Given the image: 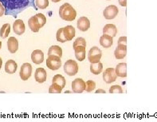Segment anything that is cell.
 <instances>
[{"instance_id":"35","label":"cell","mask_w":157,"mask_h":122,"mask_svg":"<svg viewBox=\"0 0 157 122\" xmlns=\"http://www.w3.org/2000/svg\"><path fill=\"white\" fill-rule=\"evenodd\" d=\"M118 2L121 6H124V7L127 6V0H118Z\"/></svg>"},{"instance_id":"37","label":"cell","mask_w":157,"mask_h":122,"mask_svg":"<svg viewBox=\"0 0 157 122\" xmlns=\"http://www.w3.org/2000/svg\"><path fill=\"white\" fill-rule=\"evenodd\" d=\"M2 58H1V57H0V70H1V68H2Z\"/></svg>"},{"instance_id":"40","label":"cell","mask_w":157,"mask_h":122,"mask_svg":"<svg viewBox=\"0 0 157 122\" xmlns=\"http://www.w3.org/2000/svg\"><path fill=\"white\" fill-rule=\"evenodd\" d=\"M71 93V91H66V93Z\"/></svg>"},{"instance_id":"11","label":"cell","mask_w":157,"mask_h":122,"mask_svg":"<svg viewBox=\"0 0 157 122\" xmlns=\"http://www.w3.org/2000/svg\"><path fill=\"white\" fill-rule=\"evenodd\" d=\"M13 30L17 35H22L26 30V26L23 21L21 19H17L13 24Z\"/></svg>"},{"instance_id":"17","label":"cell","mask_w":157,"mask_h":122,"mask_svg":"<svg viewBox=\"0 0 157 122\" xmlns=\"http://www.w3.org/2000/svg\"><path fill=\"white\" fill-rule=\"evenodd\" d=\"M100 44L104 48H109L113 44V38L110 35L103 34L100 38Z\"/></svg>"},{"instance_id":"36","label":"cell","mask_w":157,"mask_h":122,"mask_svg":"<svg viewBox=\"0 0 157 122\" xmlns=\"http://www.w3.org/2000/svg\"><path fill=\"white\" fill-rule=\"evenodd\" d=\"M105 91L102 89H99V90H96V93H105Z\"/></svg>"},{"instance_id":"9","label":"cell","mask_w":157,"mask_h":122,"mask_svg":"<svg viewBox=\"0 0 157 122\" xmlns=\"http://www.w3.org/2000/svg\"><path fill=\"white\" fill-rule=\"evenodd\" d=\"M32 66L30 63H24L21 66L19 72V76L21 79L23 81H27L31 77L32 74Z\"/></svg>"},{"instance_id":"28","label":"cell","mask_w":157,"mask_h":122,"mask_svg":"<svg viewBox=\"0 0 157 122\" xmlns=\"http://www.w3.org/2000/svg\"><path fill=\"white\" fill-rule=\"evenodd\" d=\"M35 4L39 9H46L49 6V0H35Z\"/></svg>"},{"instance_id":"32","label":"cell","mask_w":157,"mask_h":122,"mask_svg":"<svg viewBox=\"0 0 157 122\" xmlns=\"http://www.w3.org/2000/svg\"><path fill=\"white\" fill-rule=\"evenodd\" d=\"M109 93H122L123 90H122L121 86L119 85H116V86H113L110 87Z\"/></svg>"},{"instance_id":"5","label":"cell","mask_w":157,"mask_h":122,"mask_svg":"<svg viewBox=\"0 0 157 122\" xmlns=\"http://www.w3.org/2000/svg\"><path fill=\"white\" fill-rule=\"evenodd\" d=\"M64 71L69 76H74L78 72V63L74 60H68L64 64Z\"/></svg>"},{"instance_id":"31","label":"cell","mask_w":157,"mask_h":122,"mask_svg":"<svg viewBox=\"0 0 157 122\" xmlns=\"http://www.w3.org/2000/svg\"><path fill=\"white\" fill-rule=\"evenodd\" d=\"M86 91L88 93H90L92 91H94L96 88V83L95 82L92 80H89L86 82Z\"/></svg>"},{"instance_id":"8","label":"cell","mask_w":157,"mask_h":122,"mask_svg":"<svg viewBox=\"0 0 157 122\" xmlns=\"http://www.w3.org/2000/svg\"><path fill=\"white\" fill-rule=\"evenodd\" d=\"M86 88V82L82 78H76L72 82V90L75 93H82Z\"/></svg>"},{"instance_id":"10","label":"cell","mask_w":157,"mask_h":122,"mask_svg":"<svg viewBox=\"0 0 157 122\" xmlns=\"http://www.w3.org/2000/svg\"><path fill=\"white\" fill-rule=\"evenodd\" d=\"M117 74L113 68H107L103 73V80L105 83L110 84L117 80Z\"/></svg>"},{"instance_id":"26","label":"cell","mask_w":157,"mask_h":122,"mask_svg":"<svg viewBox=\"0 0 157 122\" xmlns=\"http://www.w3.org/2000/svg\"><path fill=\"white\" fill-rule=\"evenodd\" d=\"M10 32V25L9 23H6L2 26L0 30V36L2 38H7Z\"/></svg>"},{"instance_id":"1","label":"cell","mask_w":157,"mask_h":122,"mask_svg":"<svg viewBox=\"0 0 157 122\" xmlns=\"http://www.w3.org/2000/svg\"><path fill=\"white\" fill-rule=\"evenodd\" d=\"M5 7V15L17 18L20 13L29 7L38 10L35 0H0Z\"/></svg>"},{"instance_id":"20","label":"cell","mask_w":157,"mask_h":122,"mask_svg":"<svg viewBox=\"0 0 157 122\" xmlns=\"http://www.w3.org/2000/svg\"><path fill=\"white\" fill-rule=\"evenodd\" d=\"M103 34L110 35L113 38L117 34V28L114 24H107L104 26Z\"/></svg>"},{"instance_id":"4","label":"cell","mask_w":157,"mask_h":122,"mask_svg":"<svg viewBox=\"0 0 157 122\" xmlns=\"http://www.w3.org/2000/svg\"><path fill=\"white\" fill-rule=\"evenodd\" d=\"M46 66L50 70L55 71L61 68L62 66V60L61 58L58 56H54V55H50L48 56L46 59Z\"/></svg>"},{"instance_id":"7","label":"cell","mask_w":157,"mask_h":122,"mask_svg":"<svg viewBox=\"0 0 157 122\" xmlns=\"http://www.w3.org/2000/svg\"><path fill=\"white\" fill-rule=\"evenodd\" d=\"M118 13H119V10H118L117 6H116L115 5H110L104 10L103 15L105 19L112 20L117 16Z\"/></svg>"},{"instance_id":"29","label":"cell","mask_w":157,"mask_h":122,"mask_svg":"<svg viewBox=\"0 0 157 122\" xmlns=\"http://www.w3.org/2000/svg\"><path fill=\"white\" fill-rule=\"evenodd\" d=\"M56 38H57V41L59 42H66V39L64 36V33H63V28H60L59 30H58L57 32V34H56Z\"/></svg>"},{"instance_id":"15","label":"cell","mask_w":157,"mask_h":122,"mask_svg":"<svg viewBox=\"0 0 157 122\" xmlns=\"http://www.w3.org/2000/svg\"><path fill=\"white\" fill-rule=\"evenodd\" d=\"M7 48L8 50L11 54H14L18 50V41L14 37H10L8 38L7 41Z\"/></svg>"},{"instance_id":"25","label":"cell","mask_w":157,"mask_h":122,"mask_svg":"<svg viewBox=\"0 0 157 122\" xmlns=\"http://www.w3.org/2000/svg\"><path fill=\"white\" fill-rule=\"evenodd\" d=\"M52 83H56V84L59 85L60 86H62V88H65L66 83V78L61 74H56L52 79Z\"/></svg>"},{"instance_id":"18","label":"cell","mask_w":157,"mask_h":122,"mask_svg":"<svg viewBox=\"0 0 157 122\" xmlns=\"http://www.w3.org/2000/svg\"><path fill=\"white\" fill-rule=\"evenodd\" d=\"M63 33L64 36L66 39V42L67 41H71L75 37V28L72 26H66L63 27Z\"/></svg>"},{"instance_id":"2","label":"cell","mask_w":157,"mask_h":122,"mask_svg":"<svg viewBox=\"0 0 157 122\" xmlns=\"http://www.w3.org/2000/svg\"><path fill=\"white\" fill-rule=\"evenodd\" d=\"M46 23V18L43 14L38 13L32 16L28 21V25L30 30L34 33H38L44 25Z\"/></svg>"},{"instance_id":"38","label":"cell","mask_w":157,"mask_h":122,"mask_svg":"<svg viewBox=\"0 0 157 122\" xmlns=\"http://www.w3.org/2000/svg\"><path fill=\"white\" fill-rule=\"evenodd\" d=\"M60 1H62V0H52V2H60Z\"/></svg>"},{"instance_id":"13","label":"cell","mask_w":157,"mask_h":122,"mask_svg":"<svg viewBox=\"0 0 157 122\" xmlns=\"http://www.w3.org/2000/svg\"><path fill=\"white\" fill-rule=\"evenodd\" d=\"M34 78H35L36 82L38 83H44L46 81L47 78V74H46V70L44 68H38L36 70L35 74H34Z\"/></svg>"},{"instance_id":"24","label":"cell","mask_w":157,"mask_h":122,"mask_svg":"<svg viewBox=\"0 0 157 122\" xmlns=\"http://www.w3.org/2000/svg\"><path fill=\"white\" fill-rule=\"evenodd\" d=\"M50 55H54L58 56L59 58L62 57V49L58 46H52L48 51V56Z\"/></svg>"},{"instance_id":"16","label":"cell","mask_w":157,"mask_h":122,"mask_svg":"<svg viewBox=\"0 0 157 122\" xmlns=\"http://www.w3.org/2000/svg\"><path fill=\"white\" fill-rule=\"evenodd\" d=\"M127 54V46L118 45L114 51V56L117 59H123Z\"/></svg>"},{"instance_id":"30","label":"cell","mask_w":157,"mask_h":122,"mask_svg":"<svg viewBox=\"0 0 157 122\" xmlns=\"http://www.w3.org/2000/svg\"><path fill=\"white\" fill-rule=\"evenodd\" d=\"M74 49H75L77 46H86V41L84 38L82 37H79L76 39L75 42H74Z\"/></svg>"},{"instance_id":"19","label":"cell","mask_w":157,"mask_h":122,"mask_svg":"<svg viewBox=\"0 0 157 122\" xmlns=\"http://www.w3.org/2000/svg\"><path fill=\"white\" fill-rule=\"evenodd\" d=\"M117 76L120 78H126L127 77V64L123 62L120 63L116 66L115 69Z\"/></svg>"},{"instance_id":"33","label":"cell","mask_w":157,"mask_h":122,"mask_svg":"<svg viewBox=\"0 0 157 122\" xmlns=\"http://www.w3.org/2000/svg\"><path fill=\"white\" fill-rule=\"evenodd\" d=\"M118 45H125V46H127V37H121L118 39Z\"/></svg>"},{"instance_id":"27","label":"cell","mask_w":157,"mask_h":122,"mask_svg":"<svg viewBox=\"0 0 157 122\" xmlns=\"http://www.w3.org/2000/svg\"><path fill=\"white\" fill-rule=\"evenodd\" d=\"M62 87L60 86L59 85L53 83L49 88V93H61L62 91Z\"/></svg>"},{"instance_id":"3","label":"cell","mask_w":157,"mask_h":122,"mask_svg":"<svg viewBox=\"0 0 157 122\" xmlns=\"http://www.w3.org/2000/svg\"><path fill=\"white\" fill-rule=\"evenodd\" d=\"M59 15L62 19L68 22L74 21L77 16V11L68 2L64 3L63 5L60 6L59 8Z\"/></svg>"},{"instance_id":"23","label":"cell","mask_w":157,"mask_h":122,"mask_svg":"<svg viewBox=\"0 0 157 122\" xmlns=\"http://www.w3.org/2000/svg\"><path fill=\"white\" fill-rule=\"evenodd\" d=\"M103 70V64L101 62H98V63H91L90 65V72L92 74L98 75L102 72Z\"/></svg>"},{"instance_id":"39","label":"cell","mask_w":157,"mask_h":122,"mask_svg":"<svg viewBox=\"0 0 157 122\" xmlns=\"http://www.w3.org/2000/svg\"><path fill=\"white\" fill-rule=\"evenodd\" d=\"M2 48V42L0 41V49Z\"/></svg>"},{"instance_id":"14","label":"cell","mask_w":157,"mask_h":122,"mask_svg":"<svg viewBox=\"0 0 157 122\" xmlns=\"http://www.w3.org/2000/svg\"><path fill=\"white\" fill-rule=\"evenodd\" d=\"M90 27V21L86 17H81L78 20V28L82 32L87 31Z\"/></svg>"},{"instance_id":"6","label":"cell","mask_w":157,"mask_h":122,"mask_svg":"<svg viewBox=\"0 0 157 122\" xmlns=\"http://www.w3.org/2000/svg\"><path fill=\"white\" fill-rule=\"evenodd\" d=\"M102 57L101 50L98 48V46H94L89 51L88 59L90 63H98L101 61Z\"/></svg>"},{"instance_id":"12","label":"cell","mask_w":157,"mask_h":122,"mask_svg":"<svg viewBox=\"0 0 157 122\" xmlns=\"http://www.w3.org/2000/svg\"><path fill=\"white\" fill-rule=\"evenodd\" d=\"M31 60L36 65L42 64L44 62V53L40 50H34L31 54Z\"/></svg>"},{"instance_id":"21","label":"cell","mask_w":157,"mask_h":122,"mask_svg":"<svg viewBox=\"0 0 157 122\" xmlns=\"http://www.w3.org/2000/svg\"><path fill=\"white\" fill-rule=\"evenodd\" d=\"M18 65L14 60H8L5 64V71L9 74H13L16 72Z\"/></svg>"},{"instance_id":"34","label":"cell","mask_w":157,"mask_h":122,"mask_svg":"<svg viewBox=\"0 0 157 122\" xmlns=\"http://www.w3.org/2000/svg\"><path fill=\"white\" fill-rule=\"evenodd\" d=\"M3 14H5V7L3 6L2 2H0V17H2Z\"/></svg>"},{"instance_id":"22","label":"cell","mask_w":157,"mask_h":122,"mask_svg":"<svg viewBox=\"0 0 157 122\" xmlns=\"http://www.w3.org/2000/svg\"><path fill=\"white\" fill-rule=\"evenodd\" d=\"M75 57L79 62H82L86 58V47L85 46H77L75 49Z\"/></svg>"}]
</instances>
